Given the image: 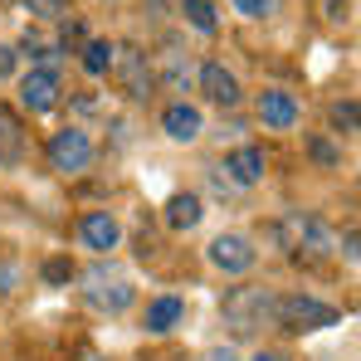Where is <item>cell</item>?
I'll return each instance as SVG.
<instances>
[{"instance_id":"obj_5","label":"cell","mask_w":361,"mask_h":361,"mask_svg":"<svg viewBox=\"0 0 361 361\" xmlns=\"http://www.w3.org/2000/svg\"><path fill=\"white\" fill-rule=\"evenodd\" d=\"M49 166L63 171V176H78V171L93 166V142H88L83 127H59L49 137Z\"/></svg>"},{"instance_id":"obj_17","label":"cell","mask_w":361,"mask_h":361,"mask_svg":"<svg viewBox=\"0 0 361 361\" xmlns=\"http://www.w3.org/2000/svg\"><path fill=\"white\" fill-rule=\"evenodd\" d=\"M180 317H185V302L180 298H157L152 307H147V332L152 337H161V332H171Z\"/></svg>"},{"instance_id":"obj_16","label":"cell","mask_w":361,"mask_h":361,"mask_svg":"<svg viewBox=\"0 0 361 361\" xmlns=\"http://www.w3.org/2000/svg\"><path fill=\"white\" fill-rule=\"evenodd\" d=\"M200 215H205V210H200V195H195V190H176V195L166 200V225H171V230H195Z\"/></svg>"},{"instance_id":"obj_26","label":"cell","mask_w":361,"mask_h":361,"mask_svg":"<svg viewBox=\"0 0 361 361\" xmlns=\"http://www.w3.org/2000/svg\"><path fill=\"white\" fill-rule=\"evenodd\" d=\"M15 63H20V54H15L10 44H0V83H5V78L15 73Z\"/></svg>"},{"instance_id":"obj_13","label":"cell","mask_w":361,"mask_h":361,"mask_svg":"<svg viewBox=\"0 0 361 361\" xmlns=\"http://www.w3.org/2000/svg\"><path fill=\"white\" fill-rule=\"evenodd\" d=\"M161 127H166L171 142H195L200 127H205V118H200V108H190V103H171V108L161 113Z\"/></svg>"},{"instance_id":"obj_22","label":"cell","mask_w":361,"mask_h":361,"mask_svg":"<svg viewBox=\"0 0 361 361\" xmlns=\"http://www.w3.org/2000/svg\"><path fill=\"white\" fill-rule=\"evenodd\" d=\"M332 127H337V132H347V137L357 132V103H352V98L332 108Z\"/></svg>"},{"instance_id":"obj_23","label":"cell","mask_w":361,"mask_h":361,"mask_svg":"<svg viewBox=\"0 0 361 361\" xmlns=\"http://www.w3.org/2000/svg\"><path fill=\"white\" fill-rule=\"evenodd\" d=\"M235 10L249 15V20H269V15L279 10V0H235Z\"/></svg>"},{"instance_id":"obj_10","label":"cell","mask_w":361,"mask_h":361,"mask_svg":"<svg viewBox=\"0 0 361 361\" xmlns=\"http://www.w3.org/2000/svg\"><path fill=\"white\" fill-rule=\"evenodd\" d=\"M259 122L274 127V132L298 127V98L283 93V88H264V93H259Z\"/></svg>"},{"instance_id":"obj_8","label":"cell","mask_w":361,"mask_h":361,"mask_svg":"<svg viewBox=\"0 0 361 361\" xmlns=\"http://www.w3.org/2000/svg\"><path fill=\"white\" fill-rule=\"evenodd\" d=\"M254 244L244 240V235H220V240H210V264L220 269V274H249L254 269Z\"/></svg>"},{"instance_id":"obj_6","label":"cell","mask_w":361,"mask_h":361,"mask_svg":"<svg viewBox=\"0 0 361 361\" xmlns=\"http://www.w3.org/2000/svg\"><path fill=\"white\" fill-rule=\"evenodd\" d=\"M83 298L93 302V307H103V312H127L137 293H132V283H127L122 274H113V269L98 264V269L83 274Z\"/></svg>"},{"instance_id":"obj_30","label":"cell","mask_w":361,"mask_h":361,"mask_svg":"<svg viewBox=\"0 0 361 361\" xmlns=\"http://www.w3.org/2000/svg\"><path fill=\"white\" fill-rule=\"evenodd\" d=\"M254 361H283V357H279V352H259Z\"/></svg>"},{"instance_id":"obj_15","label":"cell","mask_w":361,"mask_h":361,"mask_svg":"<svg viewBox=\"0 0 361 361\" xmlns=\"http://www.w3.org/2000/svg\"><path fill=\"white\" fill-rule=\"evenodd\" d=\"M264 166H269V161H264L259 147H240V152L225 157V171H230L235 185H259V180H264Z\"/></svg>"},{"instance_id":"obj_14","label":"cell","mask_w":361,"mask_h":361,"mask_svg":"<svg viewBox=\"0 0 361 361\" xmlns=\"http://www.w3.org/2000/svg\"><path fill=\"white\" fill-rule=\"evenodd\" d=\"M25 157V122L10 103H0V166L20 161Z\"/></svg>"},{"instance_id":"obj_2","label":"cell","mask_w":361,"mask_h":361,"mask_svg":"<svg viewBox=\"0 0 361 361\" xmlns=\"http://www.w3.org/2000/svg\"><path fill=\"white\" fill-rule=\"evenodd\" d=\"M283 249H307V254H337V235H332V225L327 220H317V215H307V210H293L288 220H279V230H274Z\"/></svg>"},{"instance_id":"obj_7","label":"cell","mask_w":361,"mask_h":361,"mask_svg":"<svg viewBox=\"0 0 361 361\" xmlns=\"http://www.w3.org/2000/svg\"><path fill=\"white\" fill-rule=\"evenodd\" d=\"M59 68H30L25 78H20V103L30 108V113H49V108H59Z\"/></svg>"},{"instance_id":"obj_12","label":"cell","mask_w":361,"mask_h":361,"mask_svg":"<svg viewBox=\"0 0 361 361\" xmlns=\"http://www.w3.org/2000/svg\"><path fill=\"white\" fill-rule=\"evenodd\" d=\"M152 78L166 83V93H185L195 73H190V63H185V54H180L176 44H166V49H161V63L152 68Z\"/></svg>"},{"instance_id":"obj_1","label":"cell","mask_w":361,"mask_h":361,"mask_svg":"<svg viewBox=\"0 0 361 361\" xmlns=\"http://www.w3.org/2000/svg\"><path fill=\"white\" fill-rule=\"evenodd\" d=\"M225 322L240 337L264 332V327H279V298L269 288H230L225 293Z\"/></svg>"},{"instance_id":"obj_21","label":"cell","mask_w":361,"mask_h":361,"mask_svg":"<svg viewBox=\"0 0 361 361\" xmlns=\"http://www.w3.org/2000/svg\"><path fill=\"white\" fill-rule=\"evenodd\" d=\"M25 10L35 20H63L68 15V0H25Z\"/></svg>"},{"instance_id":"obj_19","label":"cell","mask_w":361,"mask_h":361,"mask_svg":"<svg viewBox=\"0 0 361 361\" xmlns=\"http://www.w3.org/2000/svg\"><path fill=\"white\" fill-rule=\"evenodd\" d=\"M15 54H30V59L39 63V68H54V59H59V44H49L44 35L25 30V39H20V49H15Z\"/></svg>"},{"instance_id":"obj_29","label":"cell","mask_w":361,"mask_h":361,"mask_svg":"<svg viewBox=\"0 0 361 361\" xmlns=\"http://www.w3.org/2000/svg\"><path fill=\"white\" fill-rule=\"evenodd\" d=\"M210 361H240V357H235L230 347H220V352H210Z\"/></svg>"},{"instance_id":"obj_28","label":"cell","mask_w":361,"mask_h":361,"mask_svg":"<svg viewBox=\"0 0 361 361\" xmlns=\"http://www.w3.org/2000/svg\"><path fill=\"white\" fill-rule=\"evenodd\" d=\"M327 20H347V0H327Z\"/></svg>"},{"instance_id":"obj_24","label":"cell","mask_w":361,"mask_h":361,"mask_svg":"<svg viewBox=\"0 0 361 361\" xmlns=\"http://www.w3.org/2000/svg\"><path fill=\"white\" fill-rule=\"evenodd\" d=\"M307 147H312V157H317V161H322V166H337V161H342V152H337V147H332V142H322V137H312V142H307Z\"/></svg>"},{"instance_id":"obj_25","label":"cell","mask_w":361,"mask_h":361,"mask_svg":"<svg viewBox=\"0 0 361 361\" xmlns=\"http://www.w3.org/2000/svg\"><path fill=\"white\" fill-rule=\"evenodd\" d=\"M44 279H49V283H68V279H73V264H68V259H49V264H44Z\"/></svg>"},{"instance_id":"obj_4","label":"cell","mask_w":361,"mask_h":361,"mask_svg":"<svg viewBox=\"0 0 361 361\" xmlns=\"http://www.w3.org/2000/svg\"><path fill=\"white\" fill-rule=\"evenodd\" d=\"M337 307L332 302H317L307 293H293V298H279V327H293V332H317V327H337Z\"/></svg>"},{"instance_id":"obj_3","label":"cell","mask_w":361,"mask_h":361,"mask_svg":"<svg viewBox=\"0 0 361 361\" xmlns=\"http://www.w3.org/2000/svg\"><path fill=\"white\" fill-rule=\"evenodd\" d=\"M113 78L122 83V93L132 98V103H142V98H152V88H157V78H152V63L147 54L137 49V44H113V68H108Z\"/></svg>"},{"instance_id":"obj_9","label":"cell","mask_w":361,"mask_h":361,"mask_svg":"<svg viewBox=\"0 0 361 361\" xmlns=\"http://www.w3.org/2000/svg\"><path fill=\"white\" fill-rule=\"evenodd\" d=\"M195 78H200V93H205L210 103H220V108H235V103L244 98V93H240V78H235L220 59L200 63V73H195Z\"/></svg>"},{"instance_id":"obj_27","label":"cell","mask_w":361,"mask_h":361,"mask_svg":"<svg viewBox=\"0 0 361 361\" xmlns=\"http://www.w3.org/2000/svg\"><path fill=\"white\" fill-rule=\"evenodd\" d=\"M15 283H20V269L0 264V293H15Z\"/></svg>"},{"instance_id":"obj_20","label":"cell","mask_w":361,"mask_h":361,"mask_svg":"<svg viewBox=\"0 0 361 361\" xmlns=\"http://www.w3.org/2000/svg\"><path fill=\"white\" fill-rule=\"evenodd\" d=\"M108 68H113V44L108 39H88L83 44V73L88 78H103Z\"/></svg>"},{"instance_id":"obj_18","label":"cell","mask_w":361,"mask_h":361,"mask_svg":"<svg viewBox=\"0 0 361 361\" xmlns=\"http://www.w3.org/2000/svg\"><path fill=\"white\" fill-rule=\"evenodd\" d=\"M180 15H185V25L200 30V35H215V30H220V10H215L210 0H180Z\"/></svg>"},{"instance_id":"obj_11","label":"cell","mask_w":361,"mask_h":361,"mask_svg":"<svg viewBox=\"0 0 361 361\" xmlns=\"http://www.w3.org/2000/svg\"><path fill=\"white\" fill-rule=\"evenodd\" d=\"M78 240L88 244V249H98V254H108V249H118L122 230H118V220H113L108 210H88V215L78 220Z\"/></svg>"}]
</instances>
